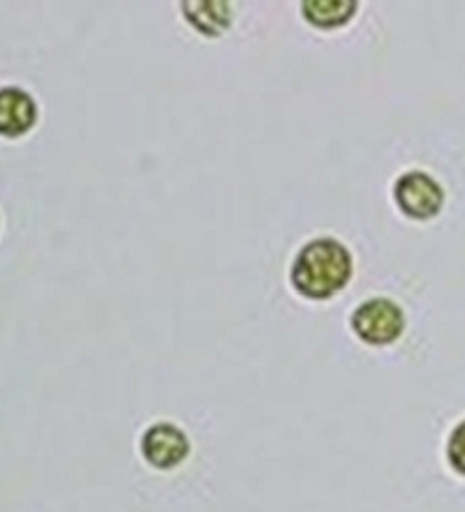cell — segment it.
I'll return each instance as SVG.
<instances>
[{"mask_svg":"<svg viewBox=\"0 0 465 512\" xmlns=\"http://www.w3.org/2000/svg\"><path fill=\"white\" fill-rule=\"evenodd\" d=\"M352 278V256L333 237L308 242L295 256L291 269L293 288L306 299L325 301L338 295Z\"/></svg>","mask_w":465,"mask_h":512,"instance_id":"cell-1","label":"cell"},{"mask_svg":"<svg viewBox=\"0 0 465 512\" xmlns=\"http://www.w3.org/2000/svg\"><path fill=\"white\" fill-rule=\"evenodd\" d=\"M350 327L367 346H389L402 338L406 329V314L393 299L374 297L363 301L352 312Z\"/></svg>","mask_w":465,"mask_h":512,"instance_id":"cell-2","label":"cell"},{"mask_svg":"<svg viewBox=\"0 0 465 512\" xmlns=\"http://www.w3.org/2000/svg\"><path fill=\"white\" fill-rule=\"evenodd\" d=\"M399 212L412 220H429L440 214L444 205L442 186L425 171H408L395 182L393 190Z\"/></svg>","mask_w":465,"mask_h":512,"instance_id":"cell-3","label":"cell"},{"mask_svg":"<svg viewBox=\"0 0 465 512\" xmlns=\"http://www.w3.org/2000/svg\"><path fill=\"white\" fill-rule=\"evenodd\" d=\"M190 453V440L173 423H154L141 436V455L156 470H173Z\"/></svg>","mask_w":465,"mask_h":512,"instance_id":"cell-4","label":"cell"},{"mask_svg":"<svg viewBox=\"0 0 465 512\" xmlns=\"http://www.w3.org/2000/svg\"><path fill=\"white\" fill-rule=\"evenodd\" d=\"M37 122V101L22 90L9 86L0 92V133L5 137H22Z\"/></svg>","mask_w":465,"mask_h":512,"instance_id":"cell-5","label":"cell"},{"mask_svg":"<svg viewBox=\"0 0 465 512\" xmlns=\"http://www.w3.org/2000/svg\"><path fill=\"white\" fill-rule=\"evenodd\" d=\"M301 13L312 26L331 30L352 20V15L357 13V3L352 0H310L301 5Z\"/></svg>","mask_w":465,"mask_h":512,"instance_id":"cell-6","label":"cell"},{"mask_svg":"<svg viewBox=\"0 0 465 512\" xmlns=\"http://www.w3.org/2000/svg\"><path fill=\"white\" fill-rule=\"evenodd\" d=\"M182 13L207 37H220L231 26V7L227 3H184Z\"/></svg>","mask_w":465,"mask_h":512,"instance_id":"cell-7","label":"cell"},{"mask_svg":"<svg viewBox=\"0 0 465 512\" xmlns=\"http://www.w3.org/2000/svg\"><path fill=\"white\" fill-rule=\"evenodd\" d=\"M446 457L451 468L465 476V421H461L448 436V444H446Z\"/></svg>","mask_w":465,"mask_h":512,"instance_id":"cell-8","label":"cell"}]
</instances>
